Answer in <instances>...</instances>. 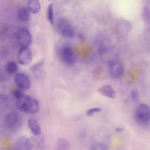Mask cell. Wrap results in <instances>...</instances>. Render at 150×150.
I'll return each mask as SVG.
<instances>
[{
  "mask_svg": "<svg viewBox=\"0 0 150 150\" xmlns=\"http://www.w3.org/2000/svg\"><path fill=\"white\" fill-rule=\"evenodd\" d=\"M15 105L19 110L30 114L37 113L39 109V103L36 99L23 93L16 99Z\"/></svg>",
  "mask_w": 150,
  "mask_h": 150,
  "instance_id": "1",
  "label": "cell"
},
{
  "mask_svg": "<svg viewBox=\"0 0 150 150\" xmlns=\"http://www.w3.org/2000/svg\"><path fill=\"white\" fill-rule=\"evenodd\" d=\"M134 118L139 124H146L150 119V109L146 104H140L136 107L134 113Z\"/></svg>",
  "mask_w": 150,
  "mask_h": 150,
  "instance_id": "2",
  "label": "cell"
},
{
  "mask_svg": "<svg viewBox=\"0 0 150 150\" xmlns=\"http://www.w3.org/2000/svg\"><path fill=\"white\" fill-rule=\"evenodd\" d=\"M59 55L62 61L66 65L73 66L75 63V59L71 47L65 45L61 48Z\"/></svg>",
  "mask_w": 150,
  "mask_h": 150,
  "instance_id": "3",
  "label": "cell"
},
{
  "mask_svg": "<svg viewBox=\"0 0 150 150\" xmlns=\"http://www.w3.org/2000/svg\"><path fill=\"white\" fill-rule=\"evenodd\" d=\"M57 28L60 34L64 37L71 38L74 35L73 27L69 21L65 18H61L59 20Z\"/></svg>",
  "mask_w": 150,
  "mask_h": 150,
  "instance_id": "4",
  "label": "cell"
},
{
  "mask_svg": "<svg viewBox=\"0 0 150 150\" xmlns=\"http://www.w3.org/2000/svg\"><path fill=\"white\" fill-rule=\"evenodd\" d=\"M16 39L21 47H28L31 43L32 37L30 31L25 28H21L17 32Z\"/></svg>",
  "mask_w": 150,
  "mask_h": 150,
  "instance_id": "5",
  "label": "cell"
},
{
  "mask_svg": "<svg viewBox=\"0 0 150 150\" xmlns=\"http://www.w3.org/2000/svg\"><path fill=\"white\" fill-rule=\"evenodd\" d=\"M17 60L21 64L27 65L30 64L32 60L31 51L28 47H22L17 54Z\"/></svg>",
  "mask_w": 150,
  "mask_h": 150,
  "instance_id": "6",
  "label": "cell"
},
{
  "mask_svg": "<svg viewBox=\"0 0 150 150\" xmlns=\"http://www.w3.org/2000/svg\"><path fill=\"white\" fill-rule=\"evenodd\" d=\"M14 80L18 87L22 90H27L30 87V80L28 76L23 73L16 74L14 76Z\"/></svg>",
  "mask_w": 150,
  "mask_h": 150,
  "instance_id": "7",
  "label": "cell"
},
{
  "mask_svg": "<svg viewBox=\"0 0 150 150\" xmlns=\"http://www.w3.org/2000/svg\"><path fill=\"white\" fill-rule=\"evenodd\" d=\"M108 69L110 74L113 78H117L120 77L123 73L122 65L117 61H110L109 62Z\"/></svg>",
  "mask_w": 150,
  "mask_h": 150,
  "instance_id": "8",
  "label": "cell"
},
{
  "mask_svg": "<svg viewBox=\"0 0 150 150\" xmlns=\"http://www.w3.org/2000/svg\"><path fill=\"white\" fill-rule=\"evenodd\" d=\"M5 121L7 126L11 128L13 127L18 122V116L15 112H10L6 115Z\"/></svg>",
  "mask_w": 150,
  "mask_h": 150,
  "instance_id": "9",
  "label": "cell"
},
{
  "mask_svg": "<svg viewBox=\"0 0 150 150\" xmlns=\"http://www.w3.org/2000/svg\"><path fill=\"white\" fill-rule=\"evenodd\" d=\"M98 91L103 96L112 98H115V92L112 87L109 85L103 86L99 89Z\"/></svg>",
  "mask_w": 150,
  "mask_h": 150,
  "instance_id": "10",
  "label": "cell"
},
{
  "mask_svg": "<svg viewBox=\"0 0 150 150\" xmlns=\"http://www.w3.org/2000/svg\"><path fill=\"white\" fill-rule=\"evenodd\" d=\"M28 125L30 129L34 135L38 136L40 134V127L35 119L33 118H29L28 120Z\"/></svg>",
  "mask_w": 150,
  "mask_h": 150,
  "instance_id": "11",
  "label": "cell"
},
{
  "mask_svg": "<svg viewBox=\"0 0 150 150\" xmlns=\"http://www.w3.org/2000/svg\"><path fill=\"white\" fill-rule=\"evenodd\" d=\"M27 5L29 11L32 14H37L40 11L41 5L38 0H28Z\"/></svg>",
  "mask_w": 150,
  "mask_h": 150,
  "instance_id": "12",
  "label": "cell"
},
{
  "mask_svg": "<svg viewBox=\"0 0 150 150\" xmlns=\"http://www.w3.org/2000/svg\"><path fill=\"white\" fill-rule=\"evenodd\" d=\"M28 9L24 7L20 8L17 13V18L20 21L24 22L28 21L30 17V13Z\"/></svg>",
  "mask_w": 150,
  "mask_h": 150,
  "instance_id": "13",
  "label": "cell"
},
{
  "mask_svg": "<svg viewBox=\"0 0 150 150\" xmlns=\"http://www.w3.org/2000/svg\"><path fill=\"white\" fill-rule=\"evenodd\" d=\"M70 148L69 142L64 138L59 139L57 143V149L59 150H68Z\"/></svg>",
  "mask_w": 150,
  "mask_h": 150,
  "instance_id": "14",
  "label": "cell"
},
{
  "mask_svg": "<svg viewBox=\"0 0 150 150\" xmlns=\"http://www.w3.org/2000/svg\"><path fill=\"white\" fill-rule=\"evenodd\" d=\"M18 69L17 64L13 61L9 62L7 63L5 66V69L7 72L10 74L16 73Z\"/></svg>",
  "mask_w": 150,
  "mask_h": 150,
  "instance_id": "15",
  "label": "cell"
},
{
  "mask_svg": "<svg viewBox=\"0 0 150 150\" xmlns=\"http://www.w3.org/2000/svg\"><path fill=\"white\" fill-rule=\"evenodd\" d=\"M43 62L40 61L38 63L33 65L31 67V70L33 73L37 76L40 74L43 65Z\"/></svg>",
  "mask_w": 150,
  "mask_h": 150,
  "instance_id": "16",
  "label": "cell"
},
{
  "mask_svg": "<svg viewBox=\"0 0 150 150\" xmlns=\"http://www.w3.org/2000/svg\"><path fill=\"white\" fill-rule=\"evenodd\" d=\"M47 19L51 24H53L54 21L53 6L52 3L50 4L47 10Z\"/></svg>",
  "mask_w": 150,
  "mask_h": 150,
  "instance_id": "17",
  "label": "cell"
},
{
  "mask_svg": "<svg viewBox=\"0 0 150 150\" xmlns=\"http://www.w3.org/2000/svg\"><path fill=\"white\" fill-rule=\"evenodd\" d=\"M91 150H106L108 149L107 145L104 143L97 142L95 143L91 148Z\"/></svg>",
  "mask_w": 150,
  "mask_h": 150,
  "instance_id": "18",
  "label": "cell"
},
{
  "mask_svg": "<svg viewBox=\"0 0 150 150\" xmlns=\"http://www.w3.org/2000/svg\"><path fill=\"white\" fill-rule=\"evenodd\" d=\"M101 110V109L98 108H91L87 110L86 112V115L87 116H91L92 115L94 112H99Z\"/></svg>",
  "mask_w": 150,
  "mask_h": 150,
  "instance_id": "19",
  "label": "cell"
},
{
  "mask_svg": "<svg viewBox=\"0 0 150 150\" xmlns=\"http://www.w3.org/2000/svg\"><path fill=\"white\" fill-rule=\"evenodd\" d=\"M131 96L134 101L135 102L138 101L139 98V94L138 92L137 89H134L132 91Z\"/></svg>",
  "mask_w": 150,
  "mask_h": 150,
  "instance_id": "20",
  "label": "cell"
},
{
  "mask_svg": "<svg viewBox=\"0 0 150 150\" xmlns=\"http://www.w3.org/2000/svg\"><path fill=\"white\" fill-rule=\"evenodd\" d=\"M20 89L15 90L13 93L14 97L16 99L18 98L22 94Z\"/></svg>",
  "mask_w": 150,
  "mask_h": 150,
  "instance_id": "21",
  "label": "cell"
},
{
  "mask_svg": "<svg viewBox=\"0 0 150 150\" xmlns=\"http://www.w3.org/2000/svg\"><path fill=\"white\" fill-rule=\"evenodd\" d=\"M0 98L2 100H6L8 98L6 95L2 94L0 95Z\"/></svg>",
  "mask_w": 150,
  "mask_h": 150,
  "instance_id": "22",
  "label": "cell"
},
{
  "mask_svg": "<svg viewBox=\"0 0 150 150\" xmlns=\"http://www.w3.org/2000/svg\"><path fill=\"white\" fill-rule=\"evenodd\" d=\"M123 130V129L122 128H118L115 129V131L116 132H120L122 131Z\"/></svg>",
  "mask_w": 150,
  "mask_h": 150,
  "instance_id": "23",
  "label": "cell"
},
{
  "mask_svg": "<svg viewBox=\"0 0 150 150\" xmlns=\"http://www.w3.org/2000/svg\"><path fill=\"white\" fill-rule=\"evenodd\" d=\"M49 0V1H50L51 0Z\"/></svg>",
  "mask_w": 150,
  "mask_h": 150,
  "instance_id": "24",
  "label": "cell"
}]
</instances>
